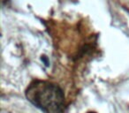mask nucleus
Instances as JSON below:
<instances>
[{
  "instance_id": "f03ea898",
  "label": "nucleus",
  "mask_w": 129,
  "mask_h": 113,
  "mask_svg": "<svg viewBox=\"0 0 129 113\" xmlns=\"http://www.w3.org/2000/svg\"><path fill=\"white\" fill-rule=\"evenodd\" d=\"M88 113H95V112H88Z\"/></svg>"
},
{
  "instance_id": "f257e3e1",
  "label": "nucleus",
  "mask_w": 129,
  "mask_h": 113,
  "mask_svg": "<svg viewBox=\"0 0 129 113\" xmlns=\"http://www.w3.org/2000/svg\"><path fill=\"white\" fill-rule=\"evenodd\" d=\"M27 98L44 113H64V96L58 86L45 81H35L26 90Z\"/></svg>"
}]
</instances>
